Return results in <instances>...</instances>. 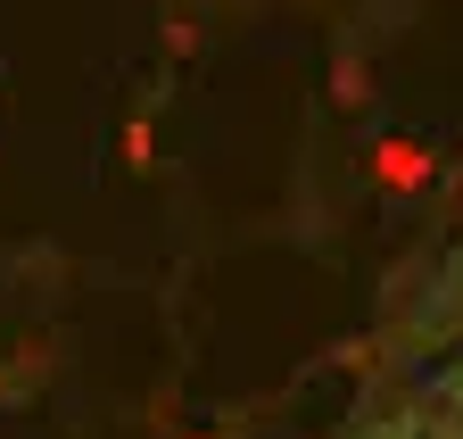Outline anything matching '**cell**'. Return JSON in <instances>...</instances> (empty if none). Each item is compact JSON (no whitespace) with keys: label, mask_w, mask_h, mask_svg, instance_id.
<instances>
[{"label":"cell","mask_w":463,"mask_h":439,"mask_svg":"<svg viewBox=\"0 0 463 439\" xmlns=\"http://www.w3.org/2000/svg\"><path fill=\"white\" fill-rule=\"evenodd\" d=\"M364 167H373L381 199H414V191H430V175H439V157H430V141H414V133H381Z\"/></svg>","instance_id":"obj_1"},{"label":"cell","mask_w":463,"mask_h":439,"mask_svg":"<svg viewBox=\"0 0 463 439\" xmlns=\"http://www.w3.org/2000/svg\"><path fill=\"white\" fill-rule=\"evenodd\" d=\"M125 167H149V125H141V117L125 125Z\"/></svg>","instance_id":"obj_2"},{"label":"cell","mask_w":463,"mask_h":439,"mask_svg":"<svg viewBox=\"0 0 463 439\" xmlns=\"http://www.w3.org/2000/svg\"><path fill=\"white\" fill-rule=\"evenodd\" d=\"M0 390H9V381H0Z\"/></svg>","instance_id":"obj_3"}]
</instances>
